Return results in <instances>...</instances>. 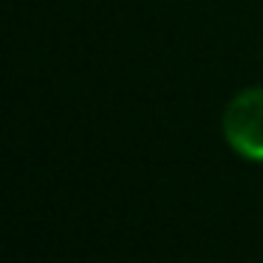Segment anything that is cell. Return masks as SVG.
<instances>
[{
	"label": "cell",
	"mask_w": 263,
	"mask_h": 263,
	"mask_svg": "<svg viewBox=\"0 0 263 263\" xmlns=\"http://www.w3.org/2000/svg\"><path fill=\"white\" fill-rule=\"evenodd\" d=\"M221 127L235 153L263 164V85L235 93L223 110Z\"/></svg>",
	"instance_id": "cell-1"
}]
</instances>
